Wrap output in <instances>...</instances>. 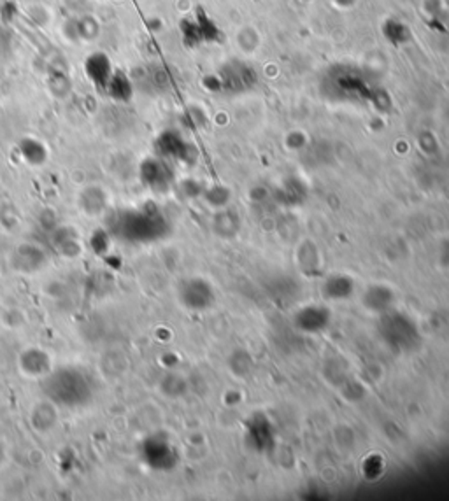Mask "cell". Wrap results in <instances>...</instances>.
<instances>
[{
	"mask_svg": "<svg viewBox=\"0 0 449 501\" xmlns=\"http://www.w3.org/2000/svg\"><path fill=\"white\" fill-rule=\"evenodd\" d=\"M32 410H34V412H32V426H34L35 430H39L41 423H44L42 424V433L55 427L58 417L53 412L51 405H48V403H37Z\"/></svg>",
	"mask_w": 449,
	"mask_h": 501,
	"instance_id": "7a4b0ae2",
	"label": "cell"
},
{
	"mask_svg": "<svg viewBox=\"0 0 449 501\" xmlns=\"http://www.w3.org/2000/svg\"><path fill=\"white\" fill-rule=\"evenodd\" d=\"M86 74L90 76L92 79H95V83H102V85H109L112 78V69H111V62L105 55L102 53H95L93 56H90L86 60Z\"/></svg>",
	"mask_w": 449,
	"mask_h": 501,
	"instance_id": "6da1fadb",
	"label": "cell"
}]
</instances>
